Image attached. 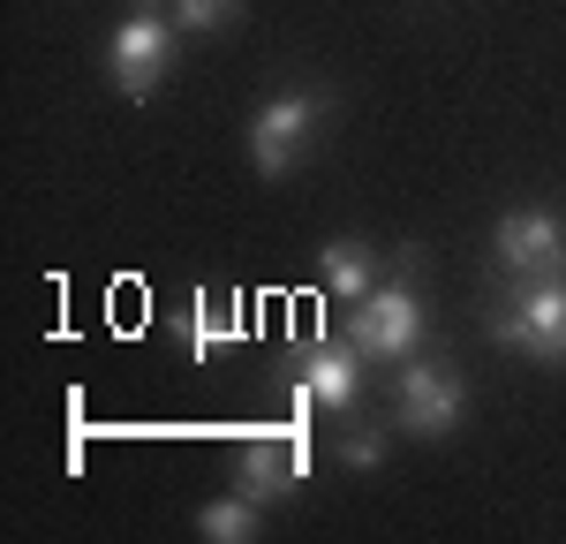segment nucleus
Segmentation results:
<instances>
[{
	"label": "nucleus",
	"mask_w": 566,
	"mask_h": 544,
	"mask_svg": "<svg viewBox=\"0 0 566 544\" xmlns=\"http://www.w3.org/2000/svg\"><path fill=\"white\" fill-rule=\"evenodd\" d=\"M317 280H325V295L355 303V295H370V287L386 280V258H378L363 234H333V242L317 250Z\"/></svg>",
	"instance_id": "1a4fd4ad"
},
{
	"label": "nucleus",
	"mask_w": 566,
	"mask_h": 544,
	"mask_svg": "<svg viewBox=\"0 0 566 544\" xmlns=\"http://www.w3.org/2000/svg\"><path fill=\"white\" fill-rule=\"evenodd\" d=\"M167 15H175L181 39H219V31H234V23H242V0H175Z\"/></svg>",
	"instance_id": "9b49d317"
},
{
	"label": "nucleus",
	"mask_w": 566,
	"mask_h": 544,
	"mask_svg": "<svg viewBox=\"0 0 566 544\" xmlns=\"http://www.w3.org/2000/svg\"><path fill=\"white\" fill-rule=\"evenodd\" d=\"M469 416V378L446 356H408L392 370V423L408 439H453Z\"/></svg>",
	"instance_id": "39448f33"
},
{
	"label": "nucleus",
	"mask_w": 566,
	"mask_h": 544,
	"mask_svg": "<svg viewBox=\"0 0 566 544\" xmlns=\"http://www.w3.org/2000/svg\"><path fill=\"white\" fill-rule=\"evenodd\" d=\"M491 265L506 280H566V212L559 205H506L491 220Z\"/></svg>",
	"instance_id": "423d86ee"
},
{
	"label": "nucleus",
	"mask_w": 566,
	"mask_h": 544,
	"mask_svg": "<svg viewBox=\"0 0 566 544\" xmlns=\"http://www.w3.org/2000/svg\"><path fill=\"white\" fill-rule=\"evenodd\" d=\"M363 348L355 341H310L303 356L287 363V386H295V401L310 408H325V416H355V401H363Z\"/></svg>",
	"instance_id": "0eeeda50"
},
{
	"label": "nucleus",
	"mask_w": 566,
	"mask_h": 544,
	"mask_svg": "<svg viewBox=\"0 0 566 544\" xmlns=\"http://www.w3.org/2000/svg\"><path fill=\"white\" fill-rule=\"evenodd\" d=\"M136 8H175V0H136Z\"/></svg>",
	"instance_id": "ddd939ff"
},
{
	"label": "nucleus",
	"mask_w": 566,
	"mask_h": 544,
	"mask_svg": "<svg viewBox=\"0 0 566 544\" xmlns=\"http://www.w3.org/2000/svg\"><path fill=\"white\" fill-rule=\"evenodd\" d=\"M416 265H423V250H400L392 280H378L370 295H355V317H348V341L370 363H392V370L408 356H423V341H431V311H423Z\"/></svg>",
	"instance_id": "f257e3e1"
},
{
	"label": "nucleus",
	"mask_w": 566,
	"mask_h": 544,
	"mask_svg": "<svg viewBox=\"0 0 566 544\" xmlns=\"http://www.w3.org/2000/svg\"><path fill=\"white\" fill-rule=\"evenodd\" d=\"M175 53H181V31L167 8H129L122 23H114V39H106V76H114V91L129 98V106H144L151 91L175 76Z\"/></svg>",
	"instance_id": "20e7f679"
},
{
	"label": "nucleus",
	"mask_w": 566,
	"mask_h": 544,
	"mask_svg": "<svg viewBox=\"0 0 566 544\" xmlns=\"http://www.w3.org/2000/svg\"><path fill=\"white\" fill-rule=\"evenodd\" d=\"M197 537L205 544H258L264 537V499L227 492V499H212V506H197Z\"/></svg>",
	"instance_id": "9d476101"
},
{
	"label": "nucleus",
	"mask_w": 566,
	"mask_h": 544,
	"mask_svg": "<svg viewBox=\"0 0 566 544\" xmlns=\"http://www.w3.org/2000/svg\"><path fill=\"white\" fill-rule=\"evenodd\" d=\"M303 477H310V447H280V439H264V431H250V447L234 453V492L264 499V506L295 499Z\"/></svg>",
	"instance_id": "6e6552de"
},
{
	"label": "nucleus",
	"mask_w": 566,
	"mask_h": 544,
	"mask_svg": "<svg viewBox=\"0 0 566 544\" xmlns=\"http://www.w3.org/2000/svg\"><path fill=\"white\" fill-rule=\"evenodd\" d=\"M325 122H333V91L325 84H280L272 91L258 114H250V129H242V151H250L258 181L295 175V167L310 159V144L325 136Z\"/></svg>",
	"instance_id": "f03ea898"
},
{
	"label": "nucleus",
	"mask_w": 566,
	"mask_h": 544,
	"mask_svg": "<svg viewBox=\"0 0 566 544\" xmlns=\"http://www.w3.org/2000/svg\"><path fill=\"white\" fill-rule=\"evenodd\" d=\"M340 461H348L355 477L386 469V431H378V423H363V416H340Z\"/></svg>",
	"instance_id": "f8f14e48"
},
{
	"label": "nucleus",
	"mask_w": 566,
	"mask_h": 544,
	"mask_svg": "<svg viewBox=\"0 0 566 544\" xmlns=\"http://www.w3.org/2000/svg\"><path fill=\"white\" fill-rule=\"evenodd\" d=\"M491 341L522 363L566 370V280H506L491 311Z\"/></svg>",
	"instance_id": "7ed1b4c3"
}]
</instances>
